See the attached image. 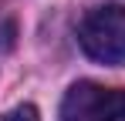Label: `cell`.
<instances>
[{
	"label": "cell",
	"instance_id": "obj_1",
	"mask_svg": "<svg viewBox=\"0 0 125 121\" xmlns=\"http://www.w3.org/2000/svg\"><path fill=\"white\" fill-rule=\"evenodd\" d=\"M78 44L98 64H125V7L98 3L84 10V17L78 20Z\"/></svg>",
	"mask_w": 125,
	"mask_h": 121
},
{
	"label": "cell",
	"instance_id": "obj_2",
	"mask_svg": "<svg viewBox=\"0 0 125 121\" xmlns=\"http://www.w3.org/2000/svg\"><path fill=\"white\" fill-rule=\"evenodd\" d=\"M61 121H125V87L78 81L61 101Z\"/></svg>",
	"mask_w": 125,
	"mask_h": 121
},
{
	"label": "cell",
	"instance_id": "obj_3",
	"mask_svg": "<svg viewBox=\"0 0 125 121\" xmlns=\"http://www.w3.org/2000/svg\"><path fill=\"white\" fill-rule=\"evenodd\" d=\"M0 121H41V114H37L34 104H17L14 111H7Z\"/></svg>",
	"mask_w": 125,
	"mask_h": 121
},
{
	"label": "cell",
	"instance_id": "obj_4",
	"mask_svg": "<svg viewBox=\"0 0 125 121\" xmlns=\"http://www.w3.org/2000/svg\"><path fill=\"white\" fill-rule=\"evenodd\" d=\"M10 44H14V20L0 10V51H7Z\"/></svg>",
	"mask_w": 125,
	"mask_h": 121
}]
</instances>
